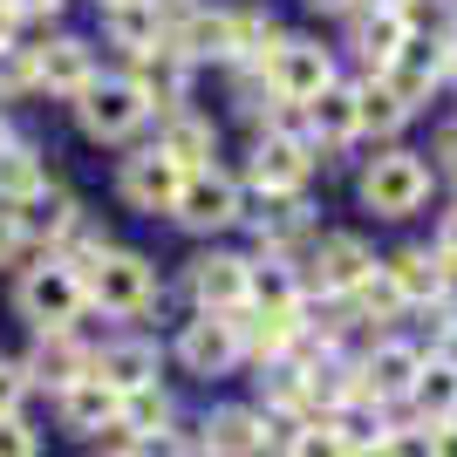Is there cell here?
Returning <instances> with one entry per match:
<instances>
[{
  "mask_svg": "<svg viewBox=\"0 0 457 457\" xmlns=\"http://www.w3.org/2000/svg\"><path fill=\"white\" fill-rule=\"evenodd\" d=\"M178 355H185L191 376H226L246 348H239V328H232V314H198V321L178 335Z\"/></svg>",
  "mask_w": 457,
  "mask_h": 457,
  "instance_id": "obj_9",
  "label": "cell"
},
{
  "mask_svg": "<svg viewBox=\"0 0 457 457\" xmlns=\"http://www.w3.org/2000/svg\"><path fill=\"white\" fill-rule=\"evenodd\" d=\"M144 457H205V444H198V437H185V430H164V437H151V444H144Z\"/></svg>",
  "mask_w": 457,
  "mask_h": 457,
  "instance_id": "obj_40",
  "label": "cell"
},
{
  "mask_svg": "<svg viewBox=\"0 0 457 457\" xmlns=\"http://www.w3.org/2000/svg\"><path fill=\"white\" fill-rule=\"evenodd\" d=\"M205 457H260L267 451V417L260 410H239V403H226V410H212L205 417Z\"/></svg>",
  "mask_w": 457,
  "mask_h": 457,
  "instance_id": "obj_13",
  "label": "cell"
},
{
  "mask_svg": "<svg viewBox=\"0 0 457 457\" xmlns=\"http://www.w3.org/2000/svg\"><path fill=\"white\" fill-rule=\"evenodd\" d=\"M7 48H14V14L0 7V55H7Z\"/></svg>",
  "mask_w": 457,
  "mask_h": 457,
  "instance_id": "obj_45",
  "label": "cell"
},
{
  "mask_svg": "<svg viewBox=\"0 0 457 457\" xmlns=\"http://www.w3.org/2000/svg\"><path fill=\"white\" fill-rule=\"evenodd\" d=\"M82 301H89V294H82V273L69 267V260H48V267H35L21 280V314H28L41 335H69Z\"/></svg>",
  "mask_w": 457,
  "mask_h": 457,
  "instance_id": "obj_2",
  "label": "cell"
},
{
  "mask_svg": "<svg viewBox=\"0 0 457 457\" xmlns=\"http://www.w3.org/2000/svg\"><path fill=\"white\" fill-rule=\"evenodd\" d=\"M7 144H14V137H7V116H0V151H7Z\"/></svg>",
  "mask_w": 457,
  "mask_h": 457,
  "instance_id": "obj_47",
  "label": "cell"
},
{
  "mask_svg": "<svg viewBox=\"0 0 457 457\" xmlns=\"http://www.w3.org/2000/svg\"><path fill=\"white\" fill-rule=\"evenodd\" d=\"M14 226H21V239H28V232H35V239H69V232H76V198L41 185L35 198L14 212Z\"/></svg>",
  "mask_w": 457,
  "mask_h": 457,
  "instance_id": "obj_23",
  "label": "cell"
},
{
  "mask_svg": "<svg viewBox=\"0 0 457 457\" xmlns=\"http://www.w3.org/2000/svg\"><path fill=\"white\" fill-rule=\"evenodd\" d=\"M342 301H348V314H355V321H396V314H403V294H396V280H389L382 267H369L362 280L342 294Z\"/></svg>",
  "mask_w": 457,
  "mask_h": 457,
  "instance_id": "obj_29",
  "label": "cell"
},
{
  "mask_svg": "<svg viewBox=\"0 0 457 457\" xmlns=\"http://www.w3.org/2000/svg\"><path fill=\"white\" fill-rule=\"evenodd\" d=\"M35 82H48V89H62V96H82L96 82L89 48H82V41H48L35 55Z\"/></svg>",
  "mask_w": 457,
  "mask_h": 457,
  "instance_id": "obj_21",
  "label": "cell"
},
{
  "mask_svg": "<svg viewBox=\"0 0 457 457\" xmlns=\"http://www.w3.org/2000/svg\"><path fill=\"white\" fill-rule=\"evenodd\" d=\"M82 294L96 307H110V314H144L157 294V273L144 253H96L89 267H82Z\"/></svg>",
  "mask_w": 457,
  "mask_h": 457,
  "instance_id": "obj_1",
  "label": "cell"
},
{
  "mask_svg": "<svg viewBox=\"0 0 457 457\" xmlns=\"http://www.w3.org/2000/svg\"><path fill=\"white\" fill-rule=\"evenodd\" d=\"M403 41H410V28H403L396 7H369V14H355V48H362L369 69H389Z\"/></svg>",
  "mask_w": 457,
  "mask_h": 457,
  "instance_id": "obj_22",
  "label": "cell"
},
{
  "mask_svg": "<svg viewBox=\"0 0 457 457\" xmlns=\"http://www.w3.org/2000/svg\"><path fill=\"white\" fill-rule=\"evenodd\" d=\"M76 116H82V130H89L96 144H123V137L151 116V103L137 96L130 76H116V82H89V89L76 96Z\"/></svg>",
  "mask_w": 457,
  "mask_h": 457,
  "instance_id": "obj_3",
  "label": "cell"
},
{
  "mask_svg": "<svg viewBox=\"0 0 457 457\" xmlns=\"http://www.w3.org/2000/svg\"><path fill=\"white\" fill-rule=\"evenodd\" d=\"M103 21H110V35L123 41L130 55H144V48H157V41H164L157 0H116V7H103Z\"/></svg>",
  "mask_w": 457,
  "mask_h": 457,
  "instance_id": "obj_24",
  "label": "cell"
},
{
  "mask_svg": "<svg viewBox=\"0 0 457 457\" xmlns=\"http://www.w3.org/2000/svg\"><path fill=\"white\" fill-rule=\"evenodd\" d=\"M110 457H144V451H110Z\"/></svg>",
  "mask_w": 457,
  "mask_h": 457,
  "instance_id": "obj_49",
  "label": "cell"
},
{
  "mask_svg": "<svg viewBox=\"0 0 457 457\" xmlns=\"http://www.w3.org/2000/svg\"><path fill=\"white\" fill-rule=\"evenodd\" d=\"M21 396H28V376H21V362L0 355V417H21Z\"/></svg>",
  "mask_w": 457,
  "mask_h": 457,
  "instance_id": "obj_39",
  "label": "cell"
},
{
  "mask_svg": "<svg viewBox=\"0 0 457 457\" xmlns=\"http://www.w3.org/2000/svg\"><path fill=\"white\" fill-rule=\"evenodd\" d=\"M301 226H307V205H301V198L267 191V205H260V239H267V246H280V239H294Z\"/></svg>",
  "mask_w": 457,
  "mask_h": 457,
  "instance_id": "obj_34",
  "label": "cell"
},
{
  "mask_svg": "<svg viewBox=\"0 0 457 457\" xmlns=\"http://www.w3.org/2000/svg\"><path fill=\"white\" fill-rule=\"evenodd\" d=\"M307 7H321V14H335V7H348V0H307Z\"/></svg>",
  "mask_w": 457,
  "mask_h": 457,
  "instance_id": "obj_46",
  "label": "cell"
},
{
  "mask_svg": "<svg viewBox=\"0 0 457 457\" xmlns=\"http://www.w3.org/2000/svg\"><path fill=\"white\" fill-rule=\"evenodd\" d=\"M410 403H417V423H437V430L457 417V362H451V355H430V362L417 369Z\"/></svg>",
  "mask_w": 457,
  "mask_h": 457,
  "instance_id": "obj_17",
  "label": "cell"
},
{
  "mask_svg": "<svg viewBox=\"0 0 457 457\" xmlns=\"http://www.w3.org/2000/svg\"><path fill=\"white\" fill-rule=\"evenodd\" d=\"M178 185H185V171H178L164 151H137V157H123V198H130L137 212H171Z\"/></svg>",
  "mask_w": 457,
  "mask_h": 457,
  "instance_id": "obj_11",
  "label": "cell"
},
{
  "mask_svg": "<svg viewBox=\"0 0 457 457\" xmlns=\"http://www.w3.org/2000/svg\"><path fill=\"white\" fill-rule=\"evenodd\" d=\"M246 301H253V314H301V287H294V273L260 267L246 280Z\"/></svg>",
  "mask_w": 457,
  "mask_h": 457,
  "instance_id": "obj_31",
  "label": "cell"
},
{
  "mask_svg": "<svg viewBox=\"0 0 457 457\" xmlns=\"http://www.w3.org/2000/svg\"><path fill=\"white\" fill-rule=\"evenodd\" d=\"M116 430H137V437H164L171 430V396L164 389H130V396L116 403Z\"/></svg>",
  "mask_w": 457,
  "mask_h": 457,
  "instance_id": "obj_30",
  "label": "cell"
},
{
  "mask_svg": "<svg viewBox=\"0 0 457 457\" xmlns=\"http://www.w3.org/2000/svg\"><path fill=\"white\" fill-rule=\"evenodd\" d=\"M41 185H48L41 151H35V144H7V151H0V198H7V205H28Z\"/></svg>",
  "mask_w": 457,
  "mask_h": 457,
  "instance_id": "obj_25",
  "label": "cell"
},
{
  "mask_svg": "<svg viewBox=\"0 0 457 457\" xmlns=\"http://www.w3.org/2000/svg\"><path fill=\"white\" fill-rule=\"evenodd\" d=\"M157 151L171 157L178 171H205V157H212V123H198V116L178 110L171 123H164V144H157Z\"/></svg>",
  "mask_w": 457,
  "mask_h": 457,
  "instance_id": "obj_28",
  "label": "cell"
},
{
  "mask_svg": "<svg viewBox=\"0 0 457 457\" xmlns=\"http://www.w3.org/2000/svg\"><path fill=\"white\" fill-rule=\"evenodd\" d=\"M423 191H430V171H423V157H410V151H389L362 171V198L382 219H410V212L423 205Z\"/></svg>",
  "mask_w": 457,
  "mask_h": 457,
  "instance_id": "obj_4",
  "label": "cell"
},
{
  "mask_svg": "<svg viewBox=\"0 0 457 457\" xmlns=\"http://www.w3.org/2000/svg\"><path fill=\"white\" fill-rule=\"evenodd\" d=\"M89 376H96V382H110L116 396L151 389V382H157V348H151V342H110L103 355H89Z\"/></svg>",
  "mask_w": 457,
  "mask_h": 457,
  "instance_id": "obj_14",
  "label": "cell"
},
{
  "mask_svg": "<svg viewBox=\"0 0 457 457\" xmlns=\"http://www.w3.org/2000/svg\"><path fill=\"white\" fill-rule=\"evenodd\" d=\"M376 7H403V0H376Z\"/></svg>",
  "mask_w": 457,
  "mask_h": 457,
  "instance_id": "obj_50",
  "label": "cell"
},
{
  "mask_svg": "<svg viewBox=\"0 0 457 457\" xmlns=\"http://www.w3.org/2000/svg\"><path fill=\"white\" fill-rule=\"evenodd\" d=\"M369 267H376V260H369V246H362V239H348V232L321 239V287H328V294H348V287L362 280Z\"/></svg>",
  "mask_w": 457,
  "mask_h": 457,
  "instance_id": "obj_27",
  "label": "cell"
},
{
  "mask_svg": "<svg viewBox=\"0 0 457 457\" xmlns=\"http://www.w3.org/2000/svg\"><path fill=\"white\" fill-rule=\"evenodd\" d=\"M444 69H451V41H423V35H410V41L396 48V62H389V69H376V82L396 96L403 110H417L423 96L444 82Z\"/></svg>",
  "mask_w": 457,
  "mask_h": 457,
  "instance_id": "obj_5",
  "label": "cell"
},
{
  "mask_svg": "<svg viewBox=\"0 0 457 457\" xmlns=\"http://www.w3.org/2000/svg\"><path fill=\"white\" fill-rule=\"evenodd\" d=\"M328 430H335L348 451H369V444L389 437V423H382V403H369V396H348L342 410H328Z\"/></svg>",
  "mask_w": 457,
  "mask_h": 457,
  "instance_id": "obj_26",
  "label": "cell"
},
{
  "mask_svg": "<svg viewBox=\"0 0 457 457\" xmlns=\"http://www.w3.org/2000/svg\"><path fill=\"white\" fill-rule=\"evenodd\" d=\"M267 82L280 103H314L321 89H335V62L314 41H280V55L267 62Z\"/></svg>",
  "mask_w": 457,
  "mask_h": 457,
  "instance_id": "obj_7",
  "label": "cell"
},
{
  "mask_svg": "<svg viewBox=\"0 0 457 457\" xmlns=\"http://www.w3.org/2000/svg\"><path fill=\"white\" fill-rule=\"evenodd\" d=\"M348 96H355V130H376V137H389V130L403 123V116H410V110L396 103V96L382 89V82H362V89H348Z\"/></svg>",
  "mask_w": 457,
  "mask_h": 457,
  "instance_id": "obj_32",
  "label": "cell"
},
{
  "mask_svg": "<svg viewBox=\"0 0 457 457\" xmlns=\"http://www.w3.org/2000/svg\"><path fill=\"white\" fill-rule=\"evenodd\" d=\"M246 280H253V267L232 260V253H205V260L191 267V294H198L205 314H239V307H246Z\"/></svg>",
  "mask_w": 457,
  "mask_h": 457,
  "instance_id": "obj_10",
  "label": "cell"
},
{
  "mask_svg": "<svg viewBox=\"0 0 457 457\" xmlns=\"http://www.w3.org/2000/svg\"><path fill=\"white\" fill-rule=\"evenodd\" d=\"M382 273L396 280L403 307H430V301H444V287H451V273H444L430 253H396V260H389Z\"/></svg>",
  "mask_w": 457,
  "mask_h": 457,
  "instance_id": "obj_20",
  "label": "cell"
},
{
  "mask_svg": "<svg viewBox=\"0 0 457 457\" xmlns=\"http://www.w3.org/2000/svg\"><path fill=\"white\" fill-rule=\"evenodd\" d=\"M307 171H314V157H307V144L301 137H260V151H253V185L260 191H287V198H294V191L307 185Z\"/></svg>",
  "mask_w": 457,
  "mask_h": 457,
  "instance_id": "obj_12",
  "label": "cell"
},
{
  "mask_svg": "<svg viewBox=\"0 0 457 457\" xmlns=\"http://www.w3.org/2000/svg\"><path fill=\"white\" fill-rule=\"evenodd\" d=\"M130 82H137V96H144L151 110L178 116V103H185V62H178L171 48H164V41L137 55V76H130Z\"/></svg>",
  "mask_w": 457,
  "mask_h": 457,
  "instance_id": "obj_16",
  "label": "cell"
},
{
  "mask_svg": "<svg viewBox=\"0 0 457 457\" xmlns=\"http://www.w3.org/2000/svg\"><path fill=\"white\" fill-rule=\"evenodd\" d=\"M14 89H35V55L7 48V55H0V96H14Z\"/></svg>",
  "mask_w": 457,
  "mask_h": 457,
  "instance_id": "obj_38",
  "label": "cell"
},
{
  "mask_svg": "<svg viewBox=\"0 0 457 457\" xmlns=\"http://www.w3.org/2000/svg\"><path fill=\"white\" fill-rule=\"evenodd\" d=\"M444 76H457V41H451V69H444Z\"/></svg>",
  "mask_w": 457,
  "mask_h": 457,
  "instance_id": "obj_48",
  "label": "cell"
},
{
  "mask_svg": "<svg viewBox=\"0 0 457 457\" xmlns=\"http://www.w3.org/2000/svg\"><path fill=\"white\" fill-rule=\"evenodd\" d=\"M0 7H7V14H55V7H62V0H0Z\"/></svg>",
  "mask_w": 457,
  "mask_h": 457,
  "instance_id": "obj_43",
  "label": "cell"
},
{
  "mask_svg": "<svg viewBox=\"0 0 457 457\" xmlns=\"http://www.w3.org/2000/svg\"><path fill=\"white\" fill-rule=\"evenodd\" d=\"M437 157L457 171V123H444V130H437Z\"/></svg>",
  "mask_w": 457,
  "mask_h": 457,
  "instance_id": "obj_44",
  "label": "cell"
},
{
  "mask_svg": "<svg viewBox=\"0 0 457 457\" xmlns=\"http://www.w3.org/2000/svg\"><path fill=\"white\" fill-rule=\"evenodd\" d=\"M171 212H178V226H191V232H219V226L239 219V185H232L226 171H212V164L205 171H185Z\"/></svg>",
  "mask_w": 457,
  "mask_h": 457,
  "instance_id": "obj_6",
  "label": "cell"
},
{
  "mask_svg": "<svg viewBox=\"0 0 457 457\" xmlns=\"http://www.w3.org/2000/svg\"><path fill=\"white\" fill-rule=\"evenodd\" d=\"M21 253V226H14V212H0V267Z\"/></svg>",
  "mask_w": 457,
  "mask_h": 457,
  "instance_id": "obj_42",
  "label": "cell"
},
{
  "mask_svg": "<svg viewBox=\"0 0 457 457\" xmlns=\"http://www.w3.org/2000/svg\"><path fill=\"white\" fill-rule=\"evenodd\" d=\"M164 48H171L185 69H191V62H226L232 55V14H191Z\"/></svg>",
  "mask_w": 457,
  "mask_h": 457,
  "instance_id": "obj_18",
  "label": "cell"
},
{
  "mask_svg": "<svg viewBox=\"0 0 457 457\" xmlns=\"http://www.w3.org/2000/svg\"><path fill=\"white\" fill-rule=\"evenodd\" d=\"M103 7H116V0H103Z\"/></svg>",
  "mask_w": 457,
  "mask_h": 457,
  "instance_id": "obj_51",
  "label": "cell"
},
{
  "mask_svg": "<svg viewBox=\"0 0 457 457\" xmlns=\"http://www.w3.org/2000/svg\"><path fill=\"white\" fill-rule=\"evenodd\" d=\"M287 457H355V451L328 430V417H314V423H301V437L287 444Z\"/></svg>",
  "mask_w": 457,
  "mask_h": 457,
  "instance_id": "obj_35",
  "label": "cell"
},
{
  "mask_svg": "<svg viewBox=\"0 0 457 457\" xmlns=\"http://www.w3.org/2000/svg\"><path fill=\"white\" fill-rule=\"evenodd\" d=\"M382 444L396 457H437V423H403V430H389Z\"/></svg>",
  "mask_w": 457,
  "mask_h": 457,
  "instance_id": "obj_36",
  "label": "cell"
},
{
  "mask_svg": "<svg viewBox=\"0 0 457 457\" xmlns=\"http://www.w3.org/2000/svg\"><path fill=\"white\" fill-rule=\"evenodd\" d=\"M307 116H314V137H328V144L355 137V96L348 89H321L314 103H307Z\"/></svg>",
  "mask_w": 457,
  "mask_h": 457,
  "instance_id": "obj_33",
  "label": "cell"
},
{
  "mask_svg": "<svg viewBox=\"0 0 457 457\" xmlns=\"http://www.w3.org/2000/svg\"><path fill=\"white\" fill-rule=\"evenodd\" d=\"M116 389L110 382H96V376H82L76 389H62V423H69V430H82V437H89V430H116Z\"/></svg>",
  "mask_w": 457,
  "mask_h": 457,
  "instance_id": "obj_19",
  "label": "cell"
},
{
  "mask_svg": "<svg viewBox=\"0 0 457 457\" xmlns=\"http://www.w3.org/2000/svg\"><path fill=\"white\" fill-rule=\"evenodd\" d=\"M0 457H41V437L21 417H0Z\"/></svg>",
  "mask_w": 457,
  "mask_h": 457,
  "instance_id": "obj_37",
  "label": "cell"
},
{
  "mask_svg": "<svg viewBox=\"0 0 457 457\" xmlns=\"http://www.w3.org/2000/svg\"><path fill=\"white\" fill-rule=\"evenodd\" d=\"M21 376L41 382V389H76V382L89 376V348H76L69 335H41L35 355L21 362Z\"/></svg>",
  "mask_w": 457,
  "mask_h": 457,
  "instance_id": "obj_15",
  "label": "cell"
},
{
  "mask_svg": "<svg viewBox=\"0 0 457 457\" xmlns=\"http://www.w3.org/2000/svg\"><path fill=\"white\" fill-rule=\"evenodd\" d=\"M437 267H444V273H457V212L444 219V232H437Z\"/></svg>",
  "mask_w": 457,
  "mask_h": 457,
  "instance_id": "obj_41",
  "label": "cell"
},
{
  "mask_svg": "<svg viewBox=\"0 0 457 457\" xmlns=\"http://www.w3.org/2000/svg\"><path fill=\"white\" fill-rule=\"evenodd\" d=\"M417 369H423V355L410 342H376L369 348V362L355 369V396H369V403H410V382H417Z\"/></svg>",
  "mask_w": 457,
  "mask_h": 457,
  "instance_id": "obj_8",
  "label": "cell"
}]
</instances>
